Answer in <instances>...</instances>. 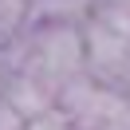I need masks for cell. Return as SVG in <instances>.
Segmentation results:
<instances>
[{"mask_svg": "<svg viewBox=\"0 0 130 130\" xmlns=\"http://www.w3.org/2000/svg\"><path fill=\"white\" fill-rule=\"evenodd\" d=\"M99 0H28L24 24H83Z\"/></svg>", "mask_w": 130, "mask_h": 130, "instance_id": "1", "label": "cell"}, {"mask_svg": "<svg viewBox=\"0 0 130 130\" xmlns=\"http://www.w3.org/2000/svg\"><path fill=\"white\" fill-rule=\"evenodd\" d=\"M24 130H71V122H67V114L59 110V106H47V110L32 114V118L24 122Z\"/></svg>", "mask_w": 130, "mask_h": 130, "instance_id": "2", "label": "cell"}, {"mask_svg": "<svg viewBox=\"0 0 130 130\" xmlns=\"http://www.w3.org/2000/svg\"><path fill=\"white\" fill-rule=\"evenodd\" d=\"M24 122H28L24 114H20V110H12V106L0 99V130H24Z\"/></svg>", "mask_w": 130, "mask_h": 130, "instance_id": "3", "label": "cell"}, {"mask_svg": "<svg viewBox=\"0 0 130 130\" xmlns=\"http://www.w3.org/2000/svg\"><path fill=\"white\" fill-rule=\"evenodd\" d=\"M99 4H118V0H99Z\"/></svg>", "mask_w": 130, "mask_h": 130, "instance_id": "4", "label": "cell"}, {"mask_svg": "<svg viewBox=\"0 0 130 130\" xmlns=\"http://www.w3.org/2000/svg\"><path fill=\"white\" fill-rule=\"evenodd\" d=\"M118 4H126V8H130V0H118Z\"/></svg>", "mask_w": 130, "mask_h": 130, "instance_id": "5", "label": "cell"}]
</instances>
